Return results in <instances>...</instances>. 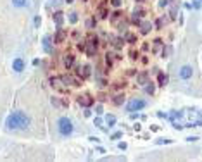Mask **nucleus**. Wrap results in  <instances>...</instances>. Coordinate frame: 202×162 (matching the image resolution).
Returning <instances> with one entry per match:
<instances>
[{
  "label": "nucleus",
  "mask_w": 202,
  "mask_h": 162,
  "mask_svg": "<svg viewBox=\"0 0 202 162\" xmlns=\"http://www.w3.org/2000/svg\"><path fill=\"white\" fill-rule=\"evenodd\" d=\"M57 129H59V134L61 136H71L73 134V121L69 119V117H59V121H57Z\"/></svg>",
  "instance_id": "obj_1"
},
{
  "label": "nucleus",
  "mask_w": 202,
  "mask_h": 162,
  "mask_svg": "<svg viewBox=\"0 0 202 162\" xmlns=\"http://www.w3.org/2000/svg\"><path fill=\"white\" fill-rule=\"evenodd\" d=\"M147 107V102L142 99H131L128 104H126V112H138L142 109Z\"/></svg>",
  "instance_id": "obj_2"
},
{
  "label": "nucleus",
  "mask_w": 202,
  "mask_h": 162,
  "mask_svg": "<svg viewBox=\"0 0 202 162\" xmlns=\"http://www.w3.org/2000/svg\"><path fill=\"white\" fill-rule=\"evenodd\" d=\"M14 117L16 121H17V124H19V129H26V128H29V124H31V119H29V116L26 112H23V110H16Z\"/></svg>",
  "instance_id": "obj_3"
},
{
  "label": "nucleus",
  "mask_w": 202,
  "mask_h": 162,
  "mask_svg": "<svg viewBox=\"0 0 202 162\" xmlns=\"http://www.w3.org/2000/svg\"><path fill=\"white\" fill-rule=\"evenodd\" d=\"M192 74H194V69H192V66H181L180 71H178V76L181 78V79H190L192 78Z\"/></svg>",
  "instance_id": "obj_4"
},
{
  "label": "nucleus",
  "mask_w": 202,
  "mask_h": 162,
  "mask_svg": "<svg viewBox=\"0 0 202 162\" xmlns=\"http://www.w3.org/2000/svg\"><path fill=\"white\" fill-rule=\"evenodd\" d=\"M24 67H26L24 59H21V57H16L14 60H12V71H16V72H23V71H24Z\"/></svg>",
  "instance_id": "obj_5"
},
{
  "label": "nucleus",
  "mask_w": 202,
  "mask_h": 162,
  "mask_svg": "<svg viewBox=\"0 0 202 162\" xmlns=\"http://www.w3.org/2000/svg\"><path fill=\"white\" fill-rule=\"evenodd\" d=\"M138 28H140V33H142V35H149V33L154 29V24L150 21H143V22H140Z\"/></svg>",
  "instance_id": "obj_6"
},
{
  "label": "nucleus",
  "mask_w": 202,
  "mask_h": 162,
  "mask_svg": "<svg viewBox=\"0 0 202 162\" xmlns=\"http://www.w3.org/2000/svg\"><path fill=\"white\" fill-rule=\"evenodd\" d=\"M90 66H88V64H85L83 67H81V66H76V74L78 76H81V78H88L90 76Z\"/></svg>",
  "instance_id": "obj_7"
},
{
  "label": "nucleus",
  "mask_w": 202,
  "mask_h": 162,
  "mask_svg": "<svg viewBox=\"0 0 202 162\" xmlns=\"http://www.w3.org/2000/svg\"><path fill=\"white\" fill-rule=\"evenodd\" d=\"M5 126L9 128V129H19V124H17V121H16L14 114H9L7 119H5Z\"/></svg>",
  "instance_id": "obj_8"
},
{
  "label": "nucleus",
  "mask_w": 202,
  "mask_h": 162,
  "mask_svg": "<svg viewBox=\"0 0 202 162\" xmlns=\"http://www.w3.org/2000/svg\"><path fill=\"white\" fill-rule=\"evenodd\" d=\"M43 50L47 52V54H52V36L50 35H45L43 36Z\"/></svg>",
  "instance_id": "obj_9"
},
{
  "label": "nucleus",
  "mask_w": 202,
  "mask_h": 162,
  "mask_svg": "<svg viewBox=\"0 0 202 162\" xmlns=\"http://www.w3.org/2000/svg\"><path fill=\"white\" fill-rule=\"evenodd\" d=\"M167 81H169V76H167V74H164L162 71H159V72H157V85L164 88V86L167 85Z\"/></svg>",
  "instance_id": "obj_10"
},
{
  "label": "nucleus",
  "mask_w": 202,
  "mask_h": 162,
  "mask_svg": "<svg viewBox=\"0 0 202 162\" xmlns=\"http://www.w3.org/2000/svg\"><path fill=\"white\" fill-rule=\"evenodd\" d=\"M78 104L83 105V107H90L92 104H93V100H92L88 95H80V97H78Z\"/></svg>",
  "instance_id": "obj_11"
},
{
  "label": "nucleus",
  "mask_w": 202,
  "mask_h": 162,
  "mask_svg": "<svg viewBox=\"0 0 202 162\" xmlns=\"http://www.w3.org/2000/svg\"><path fill=\"white\" fill-rule=\"evenodd\" d=\"M62 62H64V66H66V69H71L73 64H74V55H73V54H66V55L62 57Z\"/></svg>",
  "instance_id": "obj_12"
},
{
  "label": "nucleus",
  "mask_w": 202,
  "mask_h": 162,
  "mask_svg": "<svg viewBox=\"0 0 202 162\" xmlns=\"http://www.w3.org/2000/svg\"><path fill=\"white\" fill-rule=\"evenodd\" d=\"M149 76H150V74H149L147 71L137 74V83H138V85H147V83H149Z\"/></svg>",
  "instance_id": "obj_13"
},
{
  "label": "nucleus",
  "mask_w": 202,
  "mask_h": 162,
  "mask_svg": "<svg viewBox=\"0 0 202 162\" xmlns=\"http://www.w3.org/2000/svg\"><path fill=\"white\" fill-rule=\"evenodd\" d=\"M125 100H126L125 93H118V95H114V97H112V104L119 107V105H123V104H125Z\"/></svg>",
  "instance_id": "obj_14"
},
{
  "label": "nucleus",
  "mask_w": 202,
  "mask_h": 162,
  "mask_svg": "<svg viewBox=\"0 0 202 162\" xmlns=\"http://www.w3.org/2000/svg\"><path fill=\"white\" fill-rule=\"evenodd\" d=\"M64 40H66V31L64 29H57V33H56V36H54V43H62Z\"/></svg>",
  "instance_id": "obj_15"
},
{
  "label": "nucleus",
  "mask_w": 202,
  "mask_h": 162,
  "mask_svg": "<svg viewBox=\"0 0 202 162\" xmlns=\"http://www.w3.org/2000/svg\"><path fill=\"white\" fill-rule=\"evenodd\" d=\"M54 21H56L57 28H61V26H62V22H64V14L61 12V10H57L56 14H54Z\"/></svg>",
  "instance_id": "obj_16"
},
{
  "label": "nucleus",
  "mask_w": 202,
  "mask_h": 162,
  "mask_svg": "<svg viewBox=\"0 0 202 162\" xmlns=\"http://www.w3.org/2000/svg\"><path fill=\"white\" fill-rule=\"evenodd\" d=\"M111 40H112V45H114L116 49H121V47L126 43V40L125 38H121V36H118V38H111Z\"/></svg>",
  "instance_id": "obj_17"
},
{
  "label": "nucleus",
  "mask_w": 202,
  "mask_h": 162,
  "mask_svg": "<svg viewBox=\"0 0 202 162\" xmlns=\"http://www.w3.org/2000/svg\"><path fill=\"white\" fill-rule=\"evenodd\" d=\"M12 2V5H14L16 9H23L28 5V0H11Z\"/></svg>",
  "instance_id": "obj_18"
},
{
  "label": "nucleus",
  "mask_w": 202,
  "mask_h": 162,
  "mask_svg": "<svg viewBox=\"0 0 202 162\" xmlns=\"http://www.w3.org/2000/svg\"><path fill=\"white\" fill-rule=\"evenodd\" d=\"M145 93L147 95H154V93H155V85H154L152 81H149L145 85Z\"/></svg>",
  "instance_id": "obj_19"
},
{
  "label": "nucleus",
  "mask_w": 202,
  "mask_h": 162,
  "mask_svg": "<svg viewBox=\"0 0 202 162\" xmlns=\"http://www.w3.org/2000/svg\"><path fill=\"white\" fill-rule=\"evenodd\" d=\"M183 117V112L181 110H173V112L169 114V119L171 121H178V119H181Z\"/></svg>",
  "instance_id": "obj_20"
},
{
  "label": "nucleus",
  "mask_w": 202,
  "mask_h": 162,
  "mask_svg": "<svg viewBox=\"0 0 202 162\" xmlns=\"http://www.w3.org/2000/svg\"><path fill=\"white\" fill-rule=\"evenodd\" d=\"M105 122H107V126L109 128H112L114 124H116V117H114L112 114H107V116H105Z\"/></svg>",
  "instance_id": "obj_21"
},
{
  "label": "nucleus",
  "mask_w": 202,
  "mask_h": 162,
  "mask_svg": "<svg viewBox=\"0 0 202 162\" xmlns=\"http://www.w3.org/2000/svg\"><path fill=\"white\" fill-rule=\"evenodd\" d=\"M125 40H126L128 43H131V45H133V43H137V35H133V33H126V35H125Z\"/></svg>",
  "instance_id": "obj_22"
},
{
  "label": "nucleus",
  "mask_w": 202,
  "mask_h": 162,
  "mask_svg": "<svg viewBox=\"0 0 202 162\" xmlns=\"http://www.w3.org/2000/svg\"><path fill=\"white\" fill-rule=\"evenodd\" d=\"M162 45H164V42H162L161 38H155V40H154V52H157Z\"/></svg>",
  "instance_id": "obj_23"
},
{
  "label": "nucleus",
  "mask_w": 202,
  "mask_h": 162,
  "mask_svg": "<svg viewBox=\"0 0 202 162\" xmlns=\"http://www.w3.org/2000/svg\"><path fill=\"white\" fill-rule=\"evenodd\" d=\"M121 17H123V14H121L119 10H116V12H112L111 14V22H116L118 19H121Z\"/></svg>",
  "instance_id": "obj_24"
},
{
  "label": "nucleus",
  "mask_w": 202,
  "mask_h": 162,
  "mask_svg": "<svg viewBox=\"0 0 202 162\" xmlns=\"http://www.w3.org/2000/svg\"><path fill=\"white\" fill-rule=\"evenodd\" d=\"M88 43H92V45H95L98 49V38L95 35H88Z\"/></svg>",
  "instance_id": "obj_25"
},
{
  "label": "nucleus",
  "mask_w": 202,
  "mask_h": 162,
  "mask_svg": "<svg viewBox=\"0 0 202 162\" xmlns=\"http://www.w3.org/2000/svg\"><path fill=\"white\" fill-rule=\"evenodd\" d=\"M169 54H171V45H167V47H164V49H162V52H161V57H162V59H166Z\"/></svg>",
  "instance_id": "obj_26"
},
{
  "label": "nucleus",
  "mask_w": 202,
  "mask_h": 162,
  "mask_svg": "<svg viewBox=\"0 0 202 162\" xmlns=\"http://www.w3.org/2000/svg\"><path fill=\"white\" fill-rule=\"evenodd\" d=\"M138 57H140V52H138V50H135V49L130 50V59H133V60H138Z\"/></svg>",
  "instance_id": "obj_27"
},
{
  "label": "nucleus",
  "mask_w": 202,
  "mask_h": 162,
  "mask_svg": "<svg viewBox=\"0 0 202 162\" xmlns=\"http://www.w3.org/2000/svg\"><path fill=\"white\" fill-rule=\"evenodd\" d=\"M50 102H52V105H54V107H62V100H59L57 97H52Z\"/></svg>",
  "instance_id": "obj_28"
},
{
  "label": "nucleus",
  "mask_w": 202,
  "mask_h": 162,
  "mask_svg": "<svg viewBox=\"0 0 202 162\" xmlns=\"http://www.w3.org/2000/svg\"><path fill=\"white\" fill-rule=\"evenodd\" d=\"M167 143H171L169 138H159V140H155V145H167Z\"/></svg>",
  "instance_id": "obj_29"
},
{
  "label": "nucleus",
  "mask_w": 202,
  "mask_h": 162,
  "mask_svg": "<svg viewBox=\"0 0 202 162\" xmlns=\"http://www.w3.org/2000/svg\"><path fill=\"white\" fill-rule=\"evenodd\" d=\"M171 122H173V128H174V129H178V131L185 128V124H181V122H178V121H171Z\"/></svg>",
  "instance_id": "obj_30"
},
{
  "label": "nucleus",
  "mask_w": 202,
  "mask_h": 162,
  "mask_svg": "<svg viewBox=\"0 0 202 162\" xmlns=\"http://www.w3.org/2000/svg\"><path fill=\"white\" fill-rule=\"evenodd\" d=\"M93 26H97V19H95V17L86 21V28H93Z\"/></svg>",
  "instance_id": "obj_31"
},
{
  "label": "nucleus",
  "mask_w": 202,
  "mask_h": 162,
  "mask_svg": "<svg viewBox=\"0 0 202 162\" xmlns=\"http://www.w3.org/2000/svg\"><path fill=\"white\" fill-rule=\"evenodd\" d=\"M109 4H111L112 7L119 9V7H121V4H123V2H121V0H111V2H109Z\"/></svg>",
  "instance_id": "obj_32"
},
{
  "label": "nucleus",
  "mask_w": 202,
  "mask_h": 162,
  "mask_svg": "<svg viewBox=\"0 0 202 162\" xmlns=\"http://www.w3.org/2000/svg\"><path fill=\"white\" fill-rule=\"evenodd\" d=\"M69 21L73 22V24H76V22H78V14H76V12H73V14H69Z\"/></svg>",
  "instance_id": "obj_33"
},
{
  "label": "nucleus",
  "mask_w": 202,
  "mask_h": 162,
  "mask_svg": "<svg viewBox=\"0 0 202 162\" xmlns=\"http://www.w3.org/2000/svg\"><path fill=\"white\" fill-rule=\"evenodd\" d=\"M131 22H133V24H137V26H140V22H142V21H140V17H138V16H135V14H133V16H131Z\"/></svg>",
  "instance_id": "obj_34"
},
{
  "label": "nucleus",
  "mask_w": 202,
  "mask_h": 162,
  "mask_svg": "<svg viewBox=\"0 0 202 162\" xmlns=\"http://www.w3.org/2000/svg\"><path fill=\"white\" fill-rule=\"evenodd\" d=\"M162 22H167V19H157V21H155V28L161 29L162 28Z\"/></svg>",
  "instance_id": "obj_35"
},
{
  "label": "nucleus",
  "mask_w": 202,
  "mask_h": 162,
  "mask_svg": "<svg viewBox=\"0 0 202 162\" xmlns=\"http://www.w3.org/2000/svg\"><path fill=\"white\" fill-rule=\"evenodd\" d=\"M192 7H194V9H200V7H202V0H194Z\"/></svg>",
  "instance_id": "obj_36"
},
{
  "label": "nucleus",
  "mask_w": 202,
  "mask_h": 162,
  "mask_svg": "<svg viewBox=\"0 0 202 162\" xmlns=\"http://www.w3.org/2000/svg\"><path fill=\"white\" fill-rule=\"evenodd\" d=\"M95 114H97V116H102V114H104V107L97 105V107H95Z\"/></svg>",
  "instance_id": "obj_37"
},
{
  "label": "nucleus",
  "mask_w": 202,
  "mask_h": 162,
  "mask_svg": "<svg viewBox=\"0 0 202 162\" xmlns=\"http://www.w3.org/2000/svg\"><path fill=\"white\" fill-rule=\"evenodd\" d=\"M167 5H169V0H159V7H161V9L167 7Z\"/></svg>",
  "instance_id": "obj_38"
},
{
  "label": "nucleus",
  "mask_w": 202,
  "mask_h": 162,
  "mask_svg": "<svg viewBox=\"0 0 202 162\" xmlns=\"http://www.w3.org/2000/svg\"><path fill=\"white\" fill-rule=\"evenodd\" d=\"M121 136H123V131H118V133H114V134L111 136V140H119Z\"/></svg>",
  "instance_id": "obj_39"
},
{
  "label": "nucleus",
  "mask_w": 202,
  "mask_h": 162,
  "mask_svg": "<svg viewBox=\"0 0 202 162\" xmlns=\"http://www.w3.org/2000/svg\"><path fill=\"white\" fill-rule=\"evenodd\" d=\"M100 17H102V19H105V17H109V12L105 10V7H104V9H100Z\"/></svg>",
  "instance_id": "obj_40"
},
{
  "label": "nucleus",
  "mask_w": 202,
  "mask_h": 162,
  "mask_svg": "<svg viewBox=\"0 0 202 162\" xmlns=\"http://www.w3.org/2000/svg\"><path fill=\"white\" fill-rule=\"evenodd\" d=\"M93 124L97 128H102V119H100V117H95V119H93Z\"/></svg>",
  "instance_id": "obj_41"
},
{
  "label": "nucleus",
  "mask_w": 202,
  "mask_h": 162,
  "mask_svg": "<svg viewBox=\"0 0 202 162\" xmlns=\"http://www.w3.org/2000/svg\"><path fill=\"white\" fill-rule=\"evenodd\" d=\"M125 86H126V83H114V90H121Z\"/></svg>",
  "instance_id": "obj_42"
},
{
  "label": "nucleus",
  "mask_w": 202,
  "mask_h": 162,
  "mask_svg": "<svg viewBox=\"0 0 202 162\" xmlns=\"http://www.w3.org/2000/svg\"><path fill=\"white\" fill-rule=\"evenodd\" d=\"M118 148H119V150H126V148H128V145H126L125 141H119V143H118Z\"/></svg>",
  "instance_id": "obj_43"
},
{
  "label": "nucleus",
  "mask_w": 202,
  "mask_h": 162,
  "mask_svg": "<svg viewBox=\"0 0 202 162\" xmlns=\"http://www.w3.org/2000/svg\"><path fill=\"white\" fill-rule=\"evenodd\" d=\"M107 99H109V97H107L105 93H98V100H100V102H105Z\"/></svg>",
  "instance_id": "obj_44"
},
{
  "label": "nucleus",
  "mask_w": 202,
  "mask_h": 162,
  "mask_svg": "<svg viewBox=\"0 0 202 162\" xmlns=\"http://www.w3.org/2000/svg\"><path fill=\"white\" fill-rule=\"evenodd\" d=\"M42 24V19H40V16H35V28H38Z\"/></svg>",
  "instance_id": "obj_45"
},
{
  "label": "nucleus",
  "mask_w": 202,
  "mask_h": 162,
  "mask_svg": "<svg viewBox=\"0 0 202 162\" xmlns=\"http://www.w3.org/2000/svg\"><path fill=\"white\" fill-rule=\"evenodd\" d=\"M157 117H161V119H167V117H169V114H166V112H157Z\"/></svg>",
  "instance_id": "obj_46"
},
{
  "label": "nucleus",
  "mask_w": 202,
  "mask_h": 162,
  "mask_svg": "<svg viewBox=\"0 0 202 162\" xmlns=\"http://www.w3.org/2000/svg\"><path fill=\"white\" fill-rule=\"evenodd\" d=\"M169 16H171V19H176V7H173L169 10Z\"/></svg>",
  "instance_id": "obj_47"
},
{
  "label": "nucleus",
  "mask_w": 202,
  "mask_h": 162,
  "mask_svg": "<svg viewBox=\"0 0 202 162\" xmlns=\"http://www.w3.org/2000/svg\"><path fill=\"white\" fill-rule=\"evenodd\" d=\"M185 140H187L188 143H192V141H197V140H199V136H188V138H185Z\"/></svg>",
  "instance_id": "obj_48"
},
{
  "label": "nucleus",
  "mask_w": 202,
  "mask_h": 162,
  "mask_svg": "<svg viewBox=\"0 0 202 162\" xmlns=\"http://www.w3.org/2000/svg\"><path fill=\"white\" fill-rule=\"evenodd\" d=\"M90 116H92V110L88 107H85V117H90Z\"/></svg>",
  "instance_id": "obj_49"
},
{
  "label": "nucleus",
  "mask_w": 202,
  "mask_h": 162,
  "mask_svg": "<svg viewBox=\"0 0 202 162\" xmlns=\"http://www.w3.org/2000/svg\"><path fill=\"white\" fill-rule=\"evenodd\" d=\"M126 74H128V76H135V74H137V69H128Z\"/></svg>",
  "instance_id": "obj_50"
},
{
  "label": "nucleus",
  "mask_w": 202,
  "mask_h": 162,
  "mask_svg": "<svg viewBox=\"0 0 202 162\" xmlns=\"http://www.w3.org/2000/svg\"><path fill=\"white\" fill-rule=\"evenodd\" d=\"M140 60H142V64H145V66H147V64H149V57H147V55H143L142 59H140Z\"/></svg>",
  "instance_id": "obj_51"
},
{
  "label": "nucleus",
  "mask_w": 202,
  "mask_h": 162,
  "mask_svg": "<svg viewBox=\"0 0 202 162\" xmlns=\"http://www.w3.org/2000/svg\"><path fill=\"white\" fill-rule=\"evenodd\" d=\"M105 5H107V0H102V2H100V5H98V9H104Z\"/></svg>",
  "instance_id": "obj_52"
},
{
  "label": "nucleus",
  "mask_w": 202,
  "mask_h": 162,
  "mask_svg": "<svg viewBox=\"0 0 202 162\" xmlns=\"http://www.w3.org/2000/svg\"><path fill=\"white\" fill-rule=\"evenodd\" d=\"M147 50H149V43H143L142 45V52H147Z\"/></svg>",
  "instance_id": "obj_53"
},
{
  "label": "nucleus",
  "mask_w": 202,
  "mask_h": 162,
  "mask_svg": "<svg viewBox=\"0 0 202 162\" xmlns=\"http://www.w3.org/2000/svg\"><path fill=\"white\" fill-rule=\"evenodd\" d=\"M88 140H90V141H95V143H98V141H100V140H98V138H97V136H90Z\"/></svg>",
  "instance_id": "obj_54"
},
{
  "label": "nucleus",
  "mask_w": 202,
  "mask_h": 162,
  "mask_svg": "<svg viewBox=\"0 0 202 162\" xmlns=\"http://www.w3.org/2000/svg\"><path fill=\"white\" fill-rule=\"evenodd\" d=\"M97 152H98V154H105V150H104L102 147H98V148H97Z\"/></svg>",
  "instance_id": "obj_55"
},
{
  "label": "nucleus",
  "mask_w": 202,
  "mask_h": 162,
  "mask_svg": "<svg viewBox=\"0 0 202 162\" xmlns=\"http://www.w3.org/2000/svg\"><path fill=\"white\" fill-rule=\"evenodd\" d=\"M66 2H68V4H73V2H74V0H66Z\"/></svg>",
  "instance_id": "obj_56"
},
{
  "label": "nucleus",
  "mask_w": 202,
  "mask_h": 162,
  "mask_svg": "<svg viewBox=\"0 0 202 162\" xmlns=\"http://www.w3.org/2000/svg\"><path fill=\"white\" fill-rule=\"evenodd\" d=\"M137 2H143V0H137Z\"/></svg>",
  "instance_id": "obj_57"
},
{
  "label": "nucleus",
  "mask_w": 202,
  "mask_h": 162,
  "mask_svg": "<svg viewBox=\"0 0 202 162\" xmlns=\"http://www.w3.org/2000/svg\"><path fill=\"white\" fill-rule=\"evenodd\" d=\"M83 2H86V0H83Z\"/></svg>",
  "instance_id": "obj_58"
}]
</instances>
